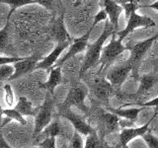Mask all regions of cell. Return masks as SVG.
I'll return each mask as SVG.
<instances>
[{"label": "cell", "instance_id": "18", "mask_svg": "<svg viewBox=\"0 0 158 148\" xmlns=\"http://www.w3.org/2000/svg\"><path fill=\"white\" fill-rule=\"evenodd\" d=\"M64 135V128L59 118H56L54 121H52L51 123L44 128V130L40 133L38 136L40 139L44 140L47 137H57ZM41 140V141H42Z\"/></svg>", "mask_w": 158, "mask_h": 148}, {"label": "cell", "instance_id": "38", "mask_svg": "<svg viewBox=\"0 0 158 148\" xmlns=\"http://www.w3.org/2000/svg\"><path fill=\"white\" fill-rule=\"evenodd\" d=\"M29 148H42V147L39 145V146H33V147H29Z\"/></svg>", "mask_w": 158, "mask_h": 148}, {"label": "cell", "instance_id": "34", "mask_svg": "<svg viewBox=\"0 0 158 148\" xmlns=\"http://www.w3.org/2000/svg\"><path fill=\"white\" fill-rule=\"evenodd\" d=\"M0 148H12L6 142V140L3 138V136L1 135V133H0Z\"/></svg>", "mask_w": 158, "mask_h": 148}, {"label": "cell", "instance_id": "5", "mask_svg": "<svg viewBox=\"0 0 158 148\" xmlns=\"http://www.w3.org/2000/svg\"><path fill=\"white\" fill-rule=\"evenodd\" d=\"M52 107L53 102L51 97H47L44 104L39 107V110L35 116L34 123V137H38L44 128H46L52 120Z\"/></svg>", "mask_w": 158, "mask_h": 148}, {"label": "cell", "instance_id": "26", "mask_svg": "<svg viewBox=\"0 0 158 148\" xmlns=\"http://www.w3.org/2000/svg\"><path fill=\"white\" fill-rule=\"evenodd\" d=\"M15 71L13 64H5L0 66V81H6L11 78Z\"/></svg>", "mask_w": 158, "mask_h": 148}, {"label": "cell", "instance_id": "21", "mask_svg": "<svg viewBox=\"0 0 158 148\" xmlns=\"http://www.w3.org/2000/svg\"><path fill=\"white\" fill-rule=\"evenodd\" d=\"M84 148H112L106 141H104L101 137H99L95 132L91 133L85 138V145Z\"/></svg>", "mask_w": 158, "mask_h": 148}, {"label": "cell", "instance_id": "6", "mask_svg": "<svg viewBox=\"0 0 158 148\" xmlns=\"http://www.w3.org/2000/svg\"><path fill=\"white\" fill-rule=\"evenodd\" d=\"M127 21V23L126 28L123 29V31H118L117 33V36L118 37V39H121L122 42L127 35L132 33L137 28H151V27L156 26V23L154 20H152L149 17L140 16V15H138L136 12H133Z\"/></svg>", "mask_w": 158, "mask_h": 148}, {"label": "cell", "instance_id": "2", "mask_svg": "<svg viewBox=\"0 0 158 148\" xmlns=\"http://www.w3.org/2000/svg\"><path fill=\"white\" fill-rule=\"evenodd\" d=\"M117 33L115 32L113 34V38L111 42L109 43L105 47H103L101 58H100V69L99 73H102L104 71L108 70L112 64L115 62L116 59L123 53L126 51H130V47H126L122 43V41L118 39H116Z\"/></svg>", "mask_w": 158, "mask_h": 148}, {"label": "cell", "instance_id": "20", "mask_svg": "<svg viewBox=\"0 0 158 148\" xmlns=\"http://www.w3.org/2000/svg\"><path fill=\"white\" fill-rule=\"evenodd\" d=\"M16 110L21 113L22 115L25 117H35L36 113L39 110V107L38 108H34L32 103L30 102L26 97L24 96H20L18 99V102L16 103V106L14 107Z\"/></svg>", "mask_w": 158, "mask_h": 148}, {"label": "cell", "instance_id": "1", "mask_svg": "<svg viewBox=\"0 0 158 148\" xmlns=\"http://www.w3.org/2000/svg\"><path fill=\"white\" fill-rule=\"evenodd\" d=\"M115 32H118V31L115 29V27L113 26V24L110 22V20L107 19L105 28H104V31L101 34V36L93 43L88 44V47L86 48L85 56H84L82 65L80 68V72H79V77H82L88 70H90V69L95 66L97 63H99L101 58L103 47H104V43H105V42L109 39V37L113 36V34Z\"/></svg>", "mask_w": 158, "mask_h": 148}, {"label": "cell", "instance_id": "37", "mask_svg": "<svg viewBox=\"0 0 158 148\" xmlns=\"http://www.w3.org/2000/svg\"><path fill=\"white\" fill-rule=\"evenodd\" d=\"M3 109L1 107V105H0V125H1V122H2V120H3Z\"/></svg>", "mask_w": 158, "mask_h": 148}, {"label": "cell", "instance_id": "25", "mask_svg": "<svg viewBox=\"0 0 158 148\" xmlns=\"http://www.w3.org/2000/svg\"><path fill=\"white\" fill-rule=\"evenodd\" d=\"M0 3L7 4L9 6H11V9H13L14 11L16 9L26 6V5L30 4H35L34 0H0Z\"/></svg>", "mask_w": 158, "mask_h": 148}, {"label": "cell", "instance_id": "3", "mask_svg": "<svg viewBox=\"0 0 158 148\" xmlns=\"http://www.w3.org/2000/svg\"><path fill=\"white\" fill-rule=\"evenodd\" d=\"M89 93V88L83 82H78L70 88L66 99L62 104L63 110H67L70 107H77L80 110L86 112L85 99Z\"/></svg>", "mask_w": 158, "mask_h": 148}, {"label": "cell", "instance_id": "10", "mask_svg": "<svg viewBox=\"0 0 158 148\" xmlns=\"http://www.w3.org/2000/svg\"><path fill=\"white\" fill-rule=\"evenodd\" d=\"M42 58L43 57L41 56L35 54V56H25L22 60L14 63L13 66H14L15 71L13 73V75L11 76V78L9 79V81H13L15 79L36 70L37 64Z\"/></svg>", "mask_w": 158, "mask_h": 148}, {"label": "cell", "instance_id": "13", "mask_svg": "<svg viewBox=\"0 0 158 148\" xmlns=\"http://www.w3.org/2000/svg\"><path fill=\"white\" fill-rule=\"evenodd\" d=\"M114 89L115 88L112 86V84L105 78H96L91 87V91L92 95L98 100L108 103L109 97L114 93Z\"/></svg>", "mask_w": 158, "mask_h": 148}, {"label": "cell", "instance_id": "28", "mask_svg": "<svg viewBox=\"0 0 158 148\" xmlns=\"http://www.w3.org/2000/svg\"><path fill=\"white\" fill-rule=\"evenodd\" d=\"M142 138L149 148H158V138L153 135L152 133L147 131L145 134L142 135Z\"/></svg>", "mask_w": 158, "mask_h": 148}, {"label": "cell", "instance_id": "17", "mask_svg": "<svg viewBox=\"0 0 158 148\" xmlns=\"http://www.w3.org/2000/svg\"><path fill=\"white\" fill-rule=\"evenodd\" d=\"M144 108L142 107H133V108H128V107H122V108H108V111L114 113L115 115L118 116L120 117L123 118V120L130 121L132 123H135L137 120V117L139 115V113L143 110Z\"/></svg>", "mask_w": 158, "mask_h": 148}, {"label": "cell", "instance_id": "19", "mask_svg": "<svg viewBox=\"0 0 158 148\" xmlns=\"http://www.w3.org/2000/svg\"><path fill=\"white\" fill-rule=\"evenodd\" d=\"M121 118L118 116L115 115L114 113L111 112H106L103 113L102 116V121L104 123V126L106 127V130L109 132H115L117 131L118 128H122L121 125Z\"/></svg>", "mask_w": 158, "mask_h": 148}, {"label": "cell", "instance_id": "22", "mask_svg": "<svg viewBox=\"0 0 158 148\" xmlns=\"http://www.w3.org/2000/svg\"><path fill=\"white\" fill-rule=\"evenodd\" d=\"M3 116L5 118H7L8 121H14L18 123H20L21 125H26L27 121L24 117V116L21 113H19L15 108H6L3 109Z\"/></svg>", "mask_w": 158, "mask_h": 148}, {"label": "cell", "instance_id": "11", "mask_svg": "<svg viewBox=\"0 0 158 148\" xmlns=\"http://www.w3.org/2000/svg\"><path fill=\"white\" fill-rule=\"evenodd\" d=\"M72 41H66V42H63V43H58L56 47L52 49V51L46 57L42 58L37 64V67L36 69H43V70H49L54 64L56 63V61L59 59V56L60 54L63 52V51L65 49L66 47H68L70 44L72 43Z\"/></svg>", "mask_w": 158, "mask_h": 148}, {"label": "cell", "instance_id": "41", "mask_svg": "<svg viewBox=\"0 0 158 148\" xmlns=\"http://www.w3.org/2000/svg\"><path fill=\"white\" fill-rule=\"evenodd\" d=\"M155 64H158V59H157V60L155 61Z\"/></svg>", "mask_w": 158, "mask_h": 148}, {"label": "cell", "instance_id": "31", "mask_svg": "<svg viewBox=\"0 0 158 148\" xmlns=\"http://www.w3.org/2000/svg\"><path fill=\"white\" fill-rule=\"evenodd\" d=\"M40 146L42 148H56V137H47L44 140L40 141Z\"/></svg>", "mask_w": 158, "mask_h": 148}, {"label": "cell", "instance_id": "23", "mask_svg": "<svg viewBox=\"0 0 158 148\" xmlns=\"http://www.w3.org/2000/svg\"><path fill=\"white\" fill-rule=\"evenodd\" d=\"M14 12V10L11 9L9 11V17L7 19V22L5 24V26L2 30H0V51H3V49L7 48L8 46L10 44V38H9V28H10V16L11 14Z\"/></svg>", "mask_w": 158, "mask_h": 148}, {"label": "cell", "instance_id": "33", "mask_svg": "<svg viewBox=\"0 0 158 148\" xmlns=\"http://www.w3.org/2000/svg\"><path fill=\"white\" fill-rule=\"evenodd\" d=\"M138 106L142 108H148V107H156L158 108V96L155 97L154 99H152L150 101L143 102V103H137Z\"/></svg>", "mask_w": 158, "mask_h": 148}, {"label": "cell", "instance_id": "8", "mask_svg": "<svg viewBox=\"0 0 158 148\" xmlns=\"http://www.w3.org/2000/svg\"><path fill=\"white\" fill-rule=\"evenodd\" d=\"M132 72V66L127 60L111 67L106 74V79L114 88H120Z\"/></svg>", "mask_w": 158, "mask_h": 148}, {"label": "cell", "instance_id": "24", "mask_svg": "<svg viewBox=\"0 0 158 148\" xmlns=\"http://www.w3.org/2000/svg\"><path fill=\"white\" fill-rule=\"evenodd\" d=\"M3 93L4 102L6 104L7 108H14L16 106V103H15V93L12 86L9 83H6L3 86Z\"/></svg>", "mask_w": 158, "mask_h": 148}, {"label": "cell", "instance_id": "30", "mask_svg": "<svg viewBox=\"0 0 158 148\" xmlns=\"http://www.w3.org/2000/svg\"><path fill=\"white\" fill-rule=\"evenodd\" d=\"M24 57L19 56H0V66L5 65V64H14L20 60H22Z\"/></svg>", "mask_w": 158, "mask_h": 148}, {"label": "cell", "instance_id": "15", "mask_svg": "<svg viewBox=\"0 0 158 148\" xmlns=\"http://www.w3.org/2000/svg\"><path fill=\"white\" fill-rule=\"evenodd\" d=\"M62 82V71H61V66H53L49 69V76L48 80L42 83L40 87L44 88L48 90L49 93L52 94L54 93L56 88Z\"/></svg>", "mask_w": 158, "mask_h": 148}, {"label": "cell", "instance_id": "9", "mask_svg": "<svg viewBox=\"0 0 158 148\" xmlns=\"http://www.w3.org/2000/svg\"><path fill=\"white\" fill-rule=\"evenodd\" d=\"M158 115V109L155 111V113H153L152 117L149 120V121L146 122L144 125L139 126V127H123L121 130L120 135H118V144L121 145V147L128 145L132 139H135L136 137H139L143 134H145L147 131H149V125L152 122V121L157 117Z\"/></svg>", "mask_w": 158, "mask_h": 148}, {"label": "cell", "instance_id": "4", "mask_svg": "<svg viewBox=\"0 0 158 148\" xmlns=\"http://www.w3.org/2000/svg\"><path fill=\"white\" fill-rule=\"evenodd\" d=\"M158 39V33L149 39H145V41L140 42L135 46L130 47V57H128L127 61L131 63V65L132 66V75L135 78L138 79V69H139V66L141 64V60L144 54L146 53V51L150 48V47L152 46V43H154L156 39Z\"/></svg>", "mask_w": 158, "mask_h": 148}, {"label": "cell", "instance_id": "7", "mask_svg": "<svg viewBox=\"0 0 158 148\" xmlns=\"http://www.w3.org/2000/svg\"><path fill=\"white\" fill-rule=\"evenodd\" d=\"M94 28H95V26L92 25V26L89 28V31L84 35V36H82L81 38H78V39H74L72 43L69 46L68 51L64 54L61 58H59L53 66H62L64 63L69 60V59L73 58L75 56H77L78 53H81L82 51H85L89 44V38H90L91 32L94 30Z\"/></svg>", "mask_w": 158, "mask_h": 148}, {"label": "cell", "instance_id": "29", "mask_svg": "<svg viewBox=\"0 0 158 148\" xmlns=\"http://www.w3.org/2000/svg\"><path fill=\"white\" fill-rule=\"evenodd\" d=\"M34 1L48 10H53L57 3V0H34Z\"/></svg>", "mask_w": 158, "mask_h": 148}, {"label": "cell", "instance_id": "27", "mask_svg": "<svg viewBox=\"0 0 158 148\" xmlns=\"http://www.w3.org/2000/svg\"><path fill=\"white\" fill-rule=\"evenodd\" d=\"M84 145H85V140L83 135L77 131H74L70 139V148H84Z\"/></svg>", "mask_w": 158, "mask_h": 148}, {"label": "cell", "instance_id": "14", "mask_svg": "<svg viewBox=\"0 0 158 148\" xmlns=\"http://www.w3.org/2000/svg\"><path fill=\"white\" fill-rule=\"evenodd\" d=\"M100 5L102 9L105 10V12L108 14V18L110 20V22L118 31V19H120L122 12L123 11V6L117 3L115 0H100Z\"/></svg>", "mask_w": 158, "mask_h": 148}, {"label": "cell", "instance_id": "16", "mask_svg": "<svg viewBox=\"0 0 158 148\" xmlns=\"http://www.w3.org/2000/svg\"><path fill=\"white\" fill-rule=\"evenodd\" d=\"M52 35L53 39L57 43H63L66 41H72V39L67 33L65 26H64V16L61 14L60 16L57 17L52 25Z\"/></svg>", "mask_w": 158, "mask_h": 148}, {"label": "cell", "instance_id": "32", "mask_svg": "<svg viewBox=\"0 0 158 148\" xmlns=\"http://www.w3.org/2000/svg\"><path fill=\"white\" fill-rule=\"evenodd\" d=\"M108 19V14L105 12V10H101L100 12H99L96 16H95V18H94V21H93V23H92V25L93 26H96V25L99 23V22H101V21H104V20H106Z\"/></svg>", "mask_w": 158, "mask_h": 148}, {"label": "cell", "instance_id": "12", "mask_svg": "<svg viewBox=\"0 0 158 148\" xmlns=\"http://www.w3.org/2000/svg\"><path fill=\"white\" fill-rule=\"evenodd\" d=\"M62 117H65L67 121H70L71 125L74 127V130H75V131L79 132L83 136H88L89 134H91V133L96 131L95 128L89 125L82 117L72 113L69 109L64 110V113H62Z\"/></svg>", "mask_w": 158, "mask_h": 148}, {"label": "cell", "instance_id": "35", "mask_svg": "<svg viewBox=\"0 0 158 148\" xmlns=\"http://www.w3.org/2000/svg\"><path fill=\"white\" fill-rule=\"evenodd\" d=\"M139 8H150V9H154L158 11V0L156 2L152 3V4H148V5H142V6H139Z\"/></svg>", "mask_w": 158, "mask_h": 148}, {"label": "cell", "instance_id": "36", "mask_svg": "<svg viewBox=\"0 0 158 148\" xmlns=\"http://www.w3.org/2000/svg\"><path fill=\"white\" fill-rule=\"evenodd\" d=\"M87 1V0H76V1H75V3H74L73 4V6L74 7H78V6H81V5H83L84 3H85Z\"/></svg>", "mask_w": 158, "mask_h": 148}, {"label": "cell", "instance_id": "40", "mask_svg": "<svg viewBox=\"0 0 158 148\" xmlns=\"http://www.w3.org/2000/svg\"><path fill=\"white\" fill-rule=\"evenodd\" d=\"M122 148H130V147H128V145H127V146H123V147H122Z\"/></svg>", "mask_w": 158, "mask_h": 148}, {"label": "cell", "instance_id": "39", "mask_svg": "<svg viewBox=\"0 0 158 148\" xmlns=\"http://www.w3.org/2000/svg\"><path fill=\"white\" fill-rule=\"evenodd\" d=\"M112 148H122V147H121V145H120V144H118L117 146H115V147H112Z\"/></svg>", "mask_w": 158, "mask_h": 148}]
</instances>
